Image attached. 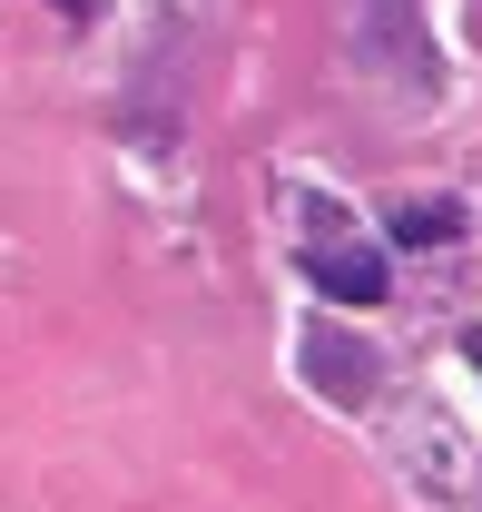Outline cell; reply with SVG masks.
Masks as SVG:
<instances>
[{"label": "cell", "mask_w": 482, "mask_h": 512, "mask_svg": "<svg viewBox=\"0 0 482 512\" xmlns=\"http://www.w3.org/2000/svg\"><path fill=\"white\" fill-rule=\"evenodd\" d=\"M325 296H345V306H364V296H384V256L374 247H315V266H305Z\"/></svg>", "instance_id": "1"}, {"label": "cell", "mask_w": 482, "mask_h": 512, "mask_svg": "<svg viewBox=\"0 0 482 512\" xmlns=\"http://www.w3.org/2000/svg\"><path fill=\"white\" fill-rule=\"evenodd\" d=\"M50 10H69V20H89V0H50Z\"/></svg>", "instance_id": "4"}, {"label": "cell", "mask_w": 482, "mask_h": 512, "mask_svg": "<svg viewBox=\"0 0 482 512\" xmlns=\"http://www.w3.org/2000/svg\"><path fill=\"white\" fill-rule=\"evenodd\" d=\"M453 217H463V207L423 197V207H404V217H394V237H404V247H443V237H453Z\"/></svg>", "instance_id": "2"}, {"label": "cell", "mask_w": 482, "mask_h": 512, "mask_svg": "<svg viewBox=\"0 0 482 512\" xmlns=\"http://www.w3.org/2000/svg\"><path fill=\"white\" fill-rule=\"evenodd\" d=\"M305 355H315V365H325V384H335V394H345V404H355V394H364V355H345V345H325V335H315V345H305Z\"/></svg>", "instance_id": "3"}]
</instances>
